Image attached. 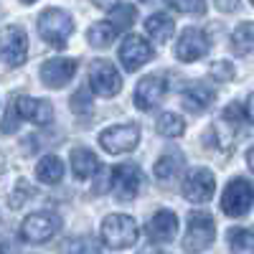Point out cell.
Here are the masks:
<instances>
[{
	"label": "cell",
	"instance_id": "6da1fadb",
	"mask_svg": "<svg viewBox=\"0 0 254 254\" xmlns=\"http://www.w3.org/2000/svg\"><path fill=\"white\" fill-rule=\"evenodd\" d=\"M38 33L46 44L64 49L74 33V18L61 8H49L38 15Z\"/></svg>",
	"mask_w": 254,
	"mask_h": 254
},
{
	"label": "cell",
	"instance_id": "7a4b0ae2",
	"mask_svg": "<svg viewBox=\"0 0 254 254\" xmlns=\"http://www.w3.org/2000/svg\"><path fill=\"white\" fill-rule=\"evenodd\" d=\"M137 221L127 214H112L102 221V242L110 249H127L137 242Z\"/></svg>",
	"mask_w": 254,
	"mask_h": 254
},
{
	"label": "cell",
	"instance_id": "3957f363",
	"mask_svg": "<svg viewBox=\"0 0 254 254\" xmlns=\"http://www.w3.org/2000/svg\"><path fill=\"white\" fill-rule=\"evenodd\" d=\"M216 239V221L211 219V214L206 211H193L188 216V231H186V239H183V249L196 254L203 252L214 244Z\"/></svg>",
	"mask_w": 254,
	"mask_h": 254
},
{
	"label": "cell",
	"instance_id": "277c9868",
	"mask_svg": "<svg viewBox=\"0 0 254 254\" xmlns=\"http://www.w3.org/2000/svg\"><path fill=\"white\" fill-rule=\"evenodd\" d=\"M59 229H61V219L56 214H49V211H41V214H33L20 224V237L33 244H44L59 234Z\"/></svg>",
	"mask_w": 254,
	"mask_h": 254
},
{
	"label": "cell",
	"instance_id": "5b68a950",
	"mask_svg": "<svg viewBox=\"0 0 254 254\" xmlns=\"http://www.w3.org/2000/svg\"><path fill=\"white\" fill-rule=\"evenodd\" d=\"M140 142V127L137 125H117V127H107L99 135V145L107 153L120 155V153H130L135 150V145Z\"/></svg>",
	"mask_w": 254,
	"mask_h": 254
},
{
	"label": "cell",
	"instance_id": "8992f818",
	"mask_svg": "<svg viewBox=\"0 0 254 254\" xmlns=\"http://www.w3.org/2000/svg\"><path fill=\"white\" fill-rule=\"evenodd\" d=\"M0 56L10 66H20L28 59V38L20 26H5L0 31Z\"/></svg>",
	"mask_w": 254,
	"mask_h": 254
},
{
	"label": "cell",
	"instance_id": "52a82bcc",
	"mask_svg": "<svg viewBox=\"0 0 254 254\" xmlns=\"http://www.w3.org/2000/svg\"><path fill=\"white\" fill-rule=\"evenodd\" d=\"M249 206H252V183L247 178H234L221 196V211L226 216L239 219L249 211Z\"/></svg>",
	"mask_w": 254,
	"mask_h": 254
},
{
	"label": "cell",
	"instance_id": "ba28073f",
	"mask_svg": "<svg viewBox=\"0 0 254 254\" xmlns=\"http://www.w3.org/2000/svg\"><path fill=\"white\" fill-rule=\"evenodd\" d=\"M110 181H112V193L120 201H130V198L137 196V190H140L142 171L135 163H122L110 173Z\"/></svg>",
	"mask_w": 254,
	"mask_h": 254
},
{
	"label": "cell",
	"instance_id": "9c48e42d",
	"mask_svg": "<svg viewBox=\"0 0 254 254\" xmlns=\"http://www.w3.org/2000/svg\"><path fill=\"white\" fill-rule=\"evenodd\" d=\"M214 190H216V178L208 168H193V171L183 178V196L193 203L211 201Z\"/></svg>",
	"mask_w": 254,
	"mask_h": 254
},
{
	"label": "cell",
	"instance_id": "30bf717a",
	"mask_svg": "<svg viewBox=\"0 0 254 254\" xmlns=\"http://www.w3.org/2000/svg\"><path fill=\"white\" fill-rule=\"evenodd\" d=\"M89 84H92V89L99 97H115L122 89V76L117 74L115 64L99 59V61L92 64V69H89Z\"/></svg>",
	"mask_w": 254,
	"mask_h": 254
},
{
	"label": "cell",
	"instance_id": "8fae6325",
	"mask_svg": "<svg viewBox=\"0 0 254 254\" xmlns=\"http://www.w3.org/2000/svg\"><path fill=\"white\" fill-rule=\"evenodd\" d=\"M165 89H168V81L163 74H147L140 79V84L135 87V104L137 110L147 112V110H155L158 104L163 102L165 97Z\"/></svg>",
	"mask_w": 254,
	"mask_h": 254
},
{
	"label": "cell",
	"instance_id": "7c38bea8",
	"mask_svg": "<svg viewBox=\"0 0 254 254\" xmlns=\"http://www.w3.org/2000/svg\"><path fill=\"white\" fill-rule=\"evenodd\" d=\"M208 54V36L198 28H186L176 44V56L186 64L198 61Z\"/></svg>",
	"mask_w": 254,
	"mask_h": 254
},
{
	"label": "cell",
	"instance_id": "4fadbf2b",
	"mask_svg": "<svg viewBox=\"0 0 254 254\" xmlns=\"http://www.w3.org/2000/svg\"><path fill=\"white\" fill-rule=\"evenodd\" d=\"M76 74V61L74 59H49L44 66H41V79L49 89H61L74 79Z\"/></svg>",
	"mask_w": 254,
	"mask_h": 254
},
{
	"label": "cell",
	"instance_id": "5bb4252c",
	"mask_svg": "<svg viewBox=\"0 0 254 254\" xmlns=\"http://www.w3.org/2000/svg\"><path fill=\"white\" fill-rule=\"evenodd\" d=\"M120 59H122V66L127 71H137L142 64H147L153 59V46L142 36H127L122 49H120Z\"/></svg>",
	"mask_w": 254,
	"mask_h": 254
},
{
	"label": "cell",
	"instance_id": "9a60e30c",
	"mask_svg": "<svg viewBox=\"0 0 254 254\" xmlns=\"http://www.w3.org/2000/svg\"><path fill=\"white\" fill-rule=\"evenodd\" d=\"M15 115L23 117L33 125H49L54 120V104L46 99H33V97H18L15 99Z\"/></svg>",
	"mask_w": 254,
	"mask_h": 254
},
{
	"label": "cell",
	"instance_id": "2e32d148",
	"mask_svg": "<svg viewBox=\"0 0 254 254\" xmlns=\"http://www.w3.org/2000/svg\"><path fill=\"white\" fill-rule=\"evenodd\" d=\"M176 231H178V216L168 208L155 211L150 224H147V234L153 237V242H171Z\"/></svg>",
	"mask_w": 254,
	"mask_h": 254
},
{
	"label": "cell",
	"instance_id": "e0dca14e",
	"mask_svg": "<svg viewBox=\"0 0 254 254\" xmlns=\"http://www.w3.org/2000/svg\"><path fill=\"white\" fill-rule=\"evenodd\" d=\"M211 102H214V92H211V87H206V84H201V81L188 84V87L183 89V107L188 112H203Z\"/></svg>",
	"mask_w": 254,
	"mask_h": 254
},
{
	"label": "cell",
	"instance_id": "ac0fdd59",
	"mask_svg": "<svg viewBox=\"0 0 254 254\" xmlns=\"http://www.w3.org/2000/svg\"><path fill=\"white\" fill-rule=\"evenodd\" d=\"M99 168L97 155L89 150V147H74L71 150V171L76 178H89L94 176V171Z\"/></svg>",
	"mask_w": 254,
	"mask_h": 254
},
{
	"label": "cell",
	"instance_id": "d6986e66",
	"mask_svg": "<svg viewBox=\"0 0 254 254\" xmlns=\"http://www.w3.org/2000/svg\"><path fill=\"white\" fill-rule=\"evenodd\" d=\"M181 171H183V155H181L178 150H165V153L158 158V163H155V178L163 181V183H168L171 178H176Z\"/></svg>",
	"mask_w": 254,
	"mask_h": 254
},
{
	"label": "cell",
	"instance_id": "ffe728a7",
	"mask_svg": "<svg viewBox=\"0 0 254 254\" xmlns=\"http://www.w3.org/2000/svg\"><path fill=\"white\" fill-rule=\"evenodd\" d=\"M145 31L150 33V38L155 41V44H165V41L173 36L176 23H173V18H171V15L155 13V15H150V18L145 20Z\"/></svg>",
	"mask_w": 254,
	"mask_h": 254
},
{
	"label": "cell",
	"instance_id": "44dd1931",
	"mask_svg": "<svg viewBox=\"0 0 254 254\" xmlns=\"http://www.w3.org/2000/svg\"><path fill=\"white\" fill-rule=\"evenodd\" d=\"M64 176V163L56 158V155H46L41 158V163L36 165V178L46 186H56Z\"/></svg>",
	"mask_w": 254,
	"mask_h": 254
},
{
	"label": "cell",
	"instance_id": "7402d4cb",
	"mask_svg": "<svg viewBox=\"0 0 254 254\" xmlns=\"http://www.w3.org/2000/svg\"><path fill=\"white\" fill-rule=\"evenodd\" d=\"M155 130H158L163 137H181L183 130H186V122H183V117L176 115V112H163V115L158 117V122H155Z\"/></svg>",
	"mask_w": 254,
	"mask_h": 254
},
{
	"label": "cell",
	"instance_id": "603a6c76",
	"mask_svg": "<svg viewBox=\"0 0 254 254\" xmlns=\"http://www.w3.org/2000/svg\"><path fill=\"white\" fill-rule=\"evenodd\" d=\"M115 38H117V31L112 28L110 20H102V23H94L89 28V44L94 49H107Z\"/></svg>",
	"mask_w": 254,
	"mask_h": 254
},
{
	"label": "cell",
	"instance_id": "cb8c5ba5",
	"mask_svg": "<svg viewBox=\"0 0 254 254\" xmlns=\"http://www.w3.org/2000/svg\"><path fill=\"white\" fill-rule=\"evenodd\" d=\"M135 18H137V10H135V5H127V3L112 5V18H110V23H112V28H115L117 33L130 28V26L135 23Z\"/></svg>",
	"mask_w": 254,
	"mask_h": 254
},
{
	"label": "cell",
	"instance_id": "d4e9b609",
	"mask_svg": "<svg viewBox=\"0 0 254 254\" xmlns=\"http://www.w3.org/2000/svg\"><path fill=\"white\" fill-rule=\"evenodd\" d=\"M229 247L234 254H254V237L249 229H231L229 231Z\"/></svg>",
	"mask_w": 254,
	"mask_h": 254
},
{
	"label": "cell",
	"instance_id": "484cf974",
	"mask_svg": "<svg viewBox=\"0 0 254 254\" xmlns=\"http://www.w3.org/2000/svg\"><path fill=\"white\" fill-rule=\"evenodd\" d=\"M234 49H237V54H242V56H249L252 54V46H254V38H252V23L249 20H244L242 26H237V31H234Z\"/></svg>",
	"mask_w": 254,
	"mask_h": 254
},
{
	"label": "cell",
	"instance_id": "4316f807",
	"mask_svg": "<svg viewBox=\"0 0 254 254\" xmlns=\"http://www.w3.org/2000/svg\"><path fill=\"white\" fill-rule=\"evenodd\" d=\"M168 5L186 15H203L206 13V0H165Z\"/></svg>",
	"mask_w": 254,
	"mask_h": 254
},
{
	"label": "cell",
	"instance_id": "83f0119b",
	"mask_svg": "<svg viewBox=\"0 0 254 254\" xmlns=\"http://www.w3.org/2000/svg\"><path fill=\"white\" fill-rule=\"evenodd\" d=\"M211 76L216 81H231L234 79V66L229 61H216V64H211Z\"/></svg>",
	"mask_w": 254,
	"mask_h": 254
},
{
	"label": "cell",
	"instance_id": "f1b7e54d",
	"mask_svg": "<svg viewBox=\"0 0 254 254\" xmlns=\"http://www.w3.org/2000/svg\"><path fill=\"white\" fill-rule=\"evenodd\" d=\"M31 193H33V190L28 188V183H26V181H20V183H18V190L10 196V208H20V206L28 201Z\"/></svg>",
	"mask_w": 254,
	"mask_h": 254
},
{
	"label": "cell",
	"instance_id": "f546056e",
	"mask_svg": "<svg viewBox=\"0 0 254 254\" xmlns=\"http://www.w3.org/2000/svg\"><path fill=\"white\" fill-rule=\"evenodd\" d=\"M242 117H249V110L244 112V107H242V104H229V107L224 110V120H229V122H239Z\"/></svg>",
	"mask_w": 254,
	"mask_h": 254
},
{
	"label": "cell",
	"instance_id": "4dcf8cb0",
	"mask_svg": "<svg viewBox=\"0 0 254 254\" xmlns=\"http://www.w3.org/2000/svg\"><path fill=\"white\" fill-rule=\"evenodd\" d=\"M71 107H74V110H79V107H81V112L87 115V112H89V94L84 92V89H81V92H76V94L71 97Z\"/></svg>",
	"mask_w": 254,
	"mask_h": 254
},
{
	"label": "cell",
	"instance_id": "1f68e13d",
	"mask_svg": "<svg viewBox=\"0 0 254 254\" xmlns=\"http://www.w3.org/2000/svg\"><path fill=\"white\" fill-rule=\"evenodd\" d=\"M18 127V115H15V107L8 104V112H5V122H3V132H10Z\"/></svg>",
	"mask_w": 254,
	"mask_h": 254
},
{
	"label": "cell",
	"instance_id": "d6a6232c",
	"mask_svg": "<svg viewBox=\"0 0 254 254\" xmlns=\"http://www.w3.org/2000/svg\"><path fill=\"white\" fill-rule=\"evenodd\" d=\"M216 5H219L221 10H226V13H229V10H234V8L239 5V0H216Z\"/></svg>",
	"mask_w": 254,
	"mask_h": 254
},
{
	"label": "cell",
	"instance_id": "836d02e7",
	"mask_svg": "<svg viewBox=\"0 0 254 254\" xmlns=\"http://www.w3.org/2000/svg\"><path fill=\"white\" fill-rule=\"evenodd\" d=\"M115 3H117V0H94V5H97V8H112Z\"/></svg>",
	"mask_w": 254,
	"mask_h": 254
},
{
	"label": "cell",
	"instance_id": "e575fe53",
	"mask_svg": "<svg viewBox=\"0 0 254 254\" xmlns=\"http://www.w3.org/2000/svg\"><path fill=\"white\" fill-rule=\"evenodd\" d=\"M140 254H160V249H158V247H145Z\"/></svg>",
	"mask_w": 254,
	"mask_h": 254
},
{
	"label": "cell",
	"instance_id": "d590c367",
	"mask_svg": "<svg viewBox=\"0 0 254 254\" xmlns=\"http://www.w3.org/2000/svg\"><path fill=\"white\" fill-rule=\"evenodd\" d=\"M0 254H10V247L8 244H0Z\"/></svg>",
	"mask_w": 254,
	"mask_h": 254
},
{
	"label": "cell",
	"instance_id": "8d00e7d4",
	"mask_svg": "<svg viewBox=\"0 0 254 254\" xmlns=\"http://www.w3.org/2000/svg\"><path fill=\"white\" fill-rule=\"evenodd\" d=\"M20 3H26V5H31V3H36V0H20Z\"/></svg>",
	"mask_w": 254,
	"mask_h": 254
}]
</instances>
